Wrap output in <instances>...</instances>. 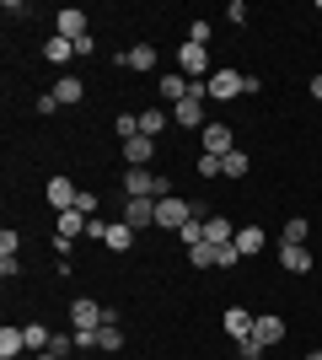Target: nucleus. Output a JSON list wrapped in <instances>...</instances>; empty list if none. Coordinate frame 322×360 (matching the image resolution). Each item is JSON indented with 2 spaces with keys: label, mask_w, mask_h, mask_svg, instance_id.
Masks as SVG:
<instances>
[{
  "label": "nucleus",
  "mask_w": 322,
  "mask_h": 360,
  "mask_svg": "<svg viewBox=\"0 0 322 360\" xmlns=\"http://www.w3.org/2000/svg\"><path fill=\"white\" fill-rule=\"evenodd\" d=\"M172 194V183L151 167H123V199H161Z\"/></svg>",
  "instance_id": "nucleus-1"
},
{
  "label": "nucleus",
  "mask_w": 322,
  "mask_h": 360,
  "mask_svg": "<svg viewBox=\"0 0 322 360\" xmlns=\"http://www.w3.org/2000/svg\"><path fill=\"white\" fill-rule=\"evenodd\" d=\"M70 323H76V333L81 328H102V323H119V312L113 307H97V301H70Z\"/></svg>",
  "instance_id": "nucleus-2"
},
{
  "label": "nucleus",
  "mask_w": 322,
  "mask_h": 360,
  "mask_svg": "<svg viewBox=\"0 0 322 360\" xmlns=\"http://www.w3.org/2000/svg\"><path fill=\"white\" fill-rule=\"evenodd\" d=\"M204 86H210V103H231V97H242V91H247V75L226 65V70H215Z\"/></svg>",
  "instance_id": "nucleus-3"
},
{
  "label": "nucleus",
  "mask_w": 322,
  "mask_h": 360,
  "mask_svg": "<svg viewBox=\"0 0 322 360\" xmlns=\"http://www.w3.org/2000/svg\"><path fill=\"white\" fill-rule=\"evenodd\" d=\"M183 221H194V205H183L177 194H161V199H156V226L183 231Z\"/></svg>",
  "instance_id": "nucleus-4"
},
{
  "label": "nucleus",
  "mask_w": 322,
  "mask_h": 360,
  "mask_svg": "<svg viewBox=\"0 0 322 360\" xmlns=\"http://www.w3.org/2000/svg\"><path fill=\"white\" fill-rule=\"evenodd\" d=\"M54 38H70V44H81V38H92V27H86V11H76V6H65V11L54 16Z\"/></svg>",
  "instance_id": "nucleus-5"
},
{
  "label": "nucleus",
  "mask_w": 322,
  "mask_h": 360,
  "mask_svg": "<svg viewBox=\"0 0 322 360\" xmlns=\"http://www.w3.org/2000/svg\"><path fill=\"white\" fill-rule=\"evenodd\" d=\"M177 65H183V75H188V81H210V49L183 44V49H177Z\"/></svg>",
  "instance_id": "nucleus-6"
},
{
  "label": "nucleus",
  "mask_w": 322,
  "mask_h": 360,
  "mask_svg": "<svg viewBox=\"0 0 322 360\" xmlns=\"http://www.w3.org/2000/svg\"><path fill=\"white\" fill-rule=\"evenodd\" d=\"M199 140H204V156H220V162H226L231 150H236V135H231L226 124H204Z\"/></svg>",
  "instance_id": "nucleus-7"
},
{
  "label": "nucleus",
  "mask_w": 322,
  "mask_h": 360,
  "mask_svg": "<svg viewBox=\"0 0 322 360\" xmlns=\"http://www.w3.org/2000/svg\"><path fill=\"white\" fill-rule=\"evenodd\" d=\"M48 205H54V215H65V210H76V199H81V188L70 178H60V172H54V178H48Z\"/></svg>",
  "instance_id": "nucleus-8"
},
{
  "label": "nucleus",
  "mask_w": 322,
  "mask_h": 360,
  "mask_svg": "<svg viewBox=\"0 0 322 360\" xmlns=\"http://www.w3.org/2000/svg\"><path fill=\"white\" fill-rule=\"evenodd\" d=\"M204 103H210V97H183V103L172 108V124H183V129H204Z\"/></svg>",
  "instance_id": "nucleus-9"
},
{
  "label": "nucleus",
  "mask_w": 322,
  "mask_h": 360,
  "mask_svg": "<svg viewBox=\"0 0 322 360\" xmlns=\"http://www.w3.org/2000/svg\"><path fill=\"white\" fill-rule=\"evenodd\" d=\"M123 221L135 226V231L156 226V199H123Z\"/></svg>",
  "instance_id": "nucleus-10"
},
{
  "label": "nucleus",
  "mask_w": 322,
  "mask_h": 360,
  "mask_svg": "<svg viewBox=\"0 0 322 360\" xmlns=\"http://www.w3.org/2000/svg\"><path fill=\"white\" fill-rule=\"evenodd\" d=\"M119 65H123V70H135V75H145V70H156V49L135 44V49H123V54H119Z\"/></svg>",
  "instance_id": "nucleus-11"
},
{
  "label": "nucleus",
  "mask_w": 322,
  "mask_h": 360,
  "mask_svg": "<svg viewBox=\"0 0 322 360\" xmlns=\"http://www.w3.org/2000/svg\"><path fill=\"white\" fill-rule=\"evenodd\" d=\"M102 242L113 248V253H129V248H135V226H129V221H107L102 226Z\"/></svg>",
  "instance_id": "nucleus-12"
},
{
  "label": "nucleus",
  "mask_w": 322,
  "mask_h": 360,
  "mask_svg": "<svg viewBox=\"0 0 322 360\" xmlns=\"http://www.w3.org/2000/svg\"><path fill=\"white\" fill-rule=\"evenodd\" d=\"M253 323H258V317L247 312V307H226V333L236 339V345H242V339H253Z\"/></svg>",
  "instance_id": "nucleus-13"
},
{
  "label": "nucleus",
  "mask_w": 322,
  "mask_h": 360,
  "mask_svg": "<svg viewBox=\"0 0 322 360\" xmlns=\"http://www.w3.org/2000/svg\"><path fill=\"white\" fill-rule=\"evenodd\" d=\"M151 156H156V140H151V135L123 140V162H129V167H151Z\"/></svg>",
  "instance_id": "nucleus-14"
},
{
  "label": "nucleus",
  "mask_w": 322,
  "mask_h": 360,
  "mask_svg": "<svg viewBox=\"0 0 322 360\" xmlns=\"http://www.w3.org/2000/svg\"><path fill=\"white\" fill-rule=\"evenodd\" d=\"M48 97H54V103H60V108H70V103H81V97H86V86H81V75H60Z\"/></svg>",
  "instance_id": "nucleus-15"
},
{
  "label": "nucleus",
  "mask_w": 322,
  "mask_h": 360,
  "mask_svg": "<svg viewBox=\"0 0 322 360\" xmlns=\"http://www.w3.org/2000/svg\"><path fill=\"white\" fill-rule=\"evenodd\" d=\"M307 237H311V221H307V215H290V221L279 226V242H285V248H307Z\"/></svg>",
  "instance_id": "nucleus-16"
},
{
  "label": "nucleus",
  "mask_w": 322,
  "mask_h": 360,
  "mask_svg": "<svg viewBox=\"0 0 322 360\" xmlns=\"http://www.w3.org/2000/svg\"><path fill=\"white\" fill-rule=\"evenodd\" d=\"M263 242H269V237H263V226H236V253H242V258H258Z\"/></svg>",
  "instance_id": "nucleus-17"
},
{
  "label": "nucleus",
  "mask_w": 322,
  "mask_h": 360,
  "mask_svg": "<svg viewBox=\"0 0 322 360\" xmlns=\"http://www.w3.org/2000/svg\"><path fill=\"white\" fill-rule=\"evenodd\" d=\"M204 242H210V248H226V242H236V226H231L226 215H210V221H204Z\"/></svg>",
  "instance_id": "nucleus-18"
},
{
  "label": "nucleus",
  "mask_w": 322,
  "mask_h": 360,
  "mask_svg": "<svg viewBox=\"0 0 322 360\" xmlns=\"http://www.w3.org/2000/svg\"><path fill=\"white\" fill-rule=\"evenodd\" d=\"M156 91H161V103L177 108V103L188 97V75H183V70H177V75H161V81H156Z\"/></svg>",
  "instance_id": "nucleus-19"
},
{
  "label": "nucleus",
  "mask_w": 322,
  "mask_h": 360,
  "mask_svg": "<svg viewBox=\"0 0 322 360\" xmlns=\"http://www.w3.org/2000/svg\"><path fill=\"white\" fill-rule=\"evenodd\" d=\"M253 339H258L263 349L279 345V339H285V317H258V323H253Z\"/></svg>",
  "instance_id": "nucleus-20"
},
{
  "label": "nucleus",
  "mask_w": 322,
  "mask_h": 360,
  "mask_svg": "<svg viewBox=\"0 0 322 360\" xmlns=\"http://www.w3.org/2000/svg\"><path fill=\"white\" fill-rule=\"evenodd\" d=\"M279 264L290 274H311V248H285V242H279Z\"/></svg>",
  "instance_id": "nucleus-21"
},
{
  "label": "nucleus",
  "mask_w": 322,
  "mask_h": 360,
  "mask_svg": "<svg viewBox=\"0 0 322 360\" xmlns=\"http://www.w3.org/2000/svg\"><path fill=\"white\" fill-rule=\"evenodd\" d=\"M167 124H172V113H167V108H140V135H161V129H167Z\"/></svg>",
  "instance_id": "nucleus-22"
},
{
  "label": "nucleus",
  "mask_w": 322,
  "mask_h": 360,
  "mask_svg": "<svg viewBox=\"0 0 322 360\" xmlns=\"http://www.w3.org/2000/svg\"><path fill=\"white\" fill-rule=\"evenodd\" d=\"M16 355H27V333L22 328H0V360H16Z\"/></svg>",
  "instance_id": "nucleus-23"
},
{
  "label": "nucleus",
  "mask_w": 322,
  "mask_h": 360,
  "mask_svg": "<svg viewBox=\"0 0 322 360\" xmlns=\"http://www.w3.org/2000/svg\"><path fill=\"white\" fill-rule=\"evenodd\" d=\"M247 172H253V156H247V150L236 146V150L226 156V162H220V178H247Z\"/></svg>",
  "instance_id": "nucleus-24"
},
{
  "label": "nucleus",
  "mask_w": 322,
  "mask_h": 360,
  "mask_svg": "<svg viewBox=\"0 0 322 360\" xmlns=\"http://www.w3.org/2000/svg\"><path fill=\"white\" fill-rule=\"evenodd\" d=\"M43 60L48 65H70V60H76V44H70V38H48V44H43Z\"/></svg>",
  "instance_id": "nucleus-25"
},
{
  "label": "nucleus",
  "mask_w": 322,
  "mask_h": 360,
  "mask_svg": "<svg viewBox=\"0 0 322 360\" xmlns=\"http://www.w3.org/2000/svg\"><path fill=\"white\" fill-rule=\"evenodd\" d=\"M86 226H92V221H86L81 210H65V215H60V231H54V237H70V242H76Z\"/></svg>",
  "instance_id": "nucleus-26"
},
{
  "label": "nucleus",
  "mask_w": 322,
  "mask_h": 360,
  "mask_svg": "<svg viewBox=\"0 0 322 360\" xmlns=\"http://www.w3.org/2000/svg\"><path fill=\"white\" fill-rule=\"evenodd\" d=\"M22 333H27V349H32V355H43V349H48V339H54V333H48L43 323H22Z\"/></svg>",
  "instance_id": "nucleus-27"
},
{
  "label": "nucleus",
  "mask_w": 322,
  "mask_h": 360,
  "mask_svg": "<svg viewBox=\"0 0 322 360\" xmlns=\"http://www.w3.org/2000/svg\"><path fill=\"white\" fill-rule=\"evenodd\" d=\"M215 258H220V248H210V242L188 248V264H194V269H215Z\"/></svg>",
  "instance_id": "nucleus-28"
},
{
  "label": "nucleus",
  "mask_w": 322,
  "mask_h": 360,
  "mask_svg": "<svg viewBox=\"0 0 322 360\" xmlns=\"http://www.w3.org/2000/svg\"><path fill=\"white\" fill-rule=\"evenodd\" d=\"M97 349H123V328L119 323H102V328H97Z\"/></svg>",
  "instance_id": "nucleus-29"
},
{
  "label": "nucleus",
  "mask_w": 322,
  "mask_h": 360,
  "mask_svg": "<svg viewBox=\"0 0 322 360\" xmlns=\"http://www.w3.org/2000/svg\"><path fill=\"white\" fill-rule=\"evenodd\" d=\"M113 129H119V140H135V135H140V113H119V119H113Z\"/></svg>",
  "instance_id": "nucleus-30"
},
{
  "label": "nucleus",
  "mask_w": 322,
  "mask_h": 360,
  "mask_svg": "<svg viewBox=\"0 0 322 360\" xmlns=\"http://www.w3.org/2000/svg\"><path fill=\"white\" fill-rule=\"evenodd\" d=\"M177 237H183V248H199V242H204V221H183Z\"/></svg>",
  "instance_id": "nucleus-31"
},
{
  "label": "nucleus",
  "mask_w": 322,
  "mask_h": 360,
  "mask_svg": "<svg viewBox=\"0 0 322 360\" xmlns=\"http://www.w3.org/2000/svg\"><path fill=\"white\" fill-rule=\"evenodd\" d=\"M70 349H76V333H54V339H48V355H70Z\"/></svg>",
  "instance_id": "nucleus-32"
},
{
  "label": "nucleus",
  "mask_w": 322,
  "mask_h": 360,
  "mask_svg": "<svg viewBox=\"0 0 322 360\" xmlns=\"http://www.w3.org/2000/svg\"><path fill=\"white\" fill-rule=\"evenodd\" d=\"M236 264H242V253H236V242H226L220 258H215V269H236Z\"/></svg>",
  "instance_id": "nucleus-33"
},
{
  "label": "nucleus",
  "mask_w": 322,
  "mask_h": 360,
  "mask_svg": "<svg viewBox=\"0 0 322 360\" xmlns=\"http://www.w3.org/2000/svg\"><path fill=\"white\" fill-rule=\"evenodd\" d=\"M210 32H215L210 22H188V44H199V49H204V44H210Z\"/></svg>",
  "instance_id": "nucleus-34"
},
{
  "label": "nucleus",
  "mask_w": 322,
  "mask_h": 360,
  "mask_svg": "<svg viewBox=\"0 0 322 360\" xmlns=\"http://www.w3.org/2000/svg\"><path fill=\"white\" fill-rule=\"evenodd\" d=\"M16 248H22V231H0V258H16Z\"/></svg>",
  "instance_id": "nucleus-35"
},
{
  "label": "nucleus",
  "mask_w": 322,
  "mask_h": 360,
  "mask_svg": "<svg viewBox=\"0 0 322 360\" xmlns=\"http://www.w3.org/2000/svg\"><path fill=\"white\" fill-rule=\"evenodd\" d=\"M226 22H231V27H242V22H247V0H231V6H226Z\"/></svg>",
  "instance_id": "nucleus-36"
},
{
  "label": "nucleus",
  "mask_w": 322,
  "mask_h": 360,
  "mask_svg": "<svg viewBox=\"0 0 322 360\" xmlns=\"http://www.w3.org/2000/svg\"><path fill=\"white\" fill-rule=\"evenodd\" d=\"M76 210L86 215V221H92V215H97V194H92V188H81V199H76Z\"/></svg>",
  "instance_id": "nucleus-37"
},
{
  "label": "nucleus",
  "mask_w": 322,
  "mask_h": 360,
  "mask_svg": "<svg viewBox=\"0 0 322 360\" xmlns=\"http://www.w3.org/2000/svg\"><path fill=\"white\" fill-rule=\"evenodd\" d=\"M199 178H220V156H199Z\"/></svg>",
  "instance_id": "nucleus-38"
},
{
  "label": "nucleus",
  "mask_w": 322,
  "mask_h": 360,
  "mask_svg": "<svg viewBox=\"0 0 322 360\" xmlns=\"http://www.w3.org/2000/svg\"><path fill=\"white\" fill-rule=\"evenodd\" d=\"M236 355H242V360H258L263 345H258V339H242V345H236Z\"/></svg>",
  "instance_id": "nucleus-39"
},
{
  "label": "nucleus",
  "mask_w": 322,
  "mask_h": 360,
  "mask_svg": "<svg viewBox=\"0 0 322 360\" xmlns=\"http://www.w3.org/2000/svg\"><path fill=\"white\" fill-rule=\"evenodd\" d=\"M76 349H97V328H81L76 333Z\"/></svg>",
  "instance_id": "nucleus-40"
},
{
  "label": "nucleus",
  "mask_w": 322,
  "mask_h": 360,
  "mask_svg": "<svg viewBox=\"0 0 322 360\" xmlns=\"http://www.w3.org/2000/svg\"><path fill=\"white\" fill-rule=\"evenodd\" d=\"M311 97H317V103H322V75H311Z\"/></svg>",
  "instance_id": "nucleus-41"
},
{
  "label": "nucleus",
  "mask_w": 322,
  "mask_h": 360,
  "mask_svg": "<svg viewBox=\"0 0 322 360\" xmlns=\"http://www.w3.org/2000/svg\"><path fill=\"white\" fill-rule=\"evenodd\" d=\"M307 360H322V349H307Z\"/></svg>",
  "instance_id": "nucleus-42"
},
{
  "label": "nucleus",
  "mask_w": 322,
  "mask_h": 360,
  "mask_svg": "<svg viewBox=\"0 0 322 360\" xmlns=\"http://www.w3.org/2000/svg\"><path fill=\"white\" fill-rule=\"evenodd\" d=\"M32 360H60V355H48V349H43V355H32Z\"/></svg>",
  "instance_id": "nucleus-43"
},
{
  "label": "nucleus",
  "mask_w": 322,
  "mask_h": 360,
  "mask_svg": "<svg viewBox=\"0 0 322 360\" xmlns=\"http://www.w3.org/2000/svg\"><path fill=\"white\" fill-rule=\"evenodd\" d=\"M317 11H322V0H317Z\"/></svg>",
  "instance_id": "nucleus-44"
}]
</instances>
